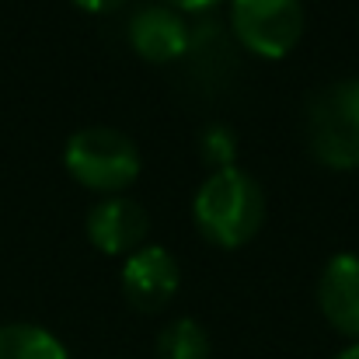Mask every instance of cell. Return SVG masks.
I'll list each match as a JSON object with an SVG mask.
<instances>
[{
	"instance_id": "6da1fadb",
	"label": "cell",
	"mask_w": 359,
	"mask_h": 359,
	"mask_svg": "<svg viewBox=\"0 0 359 359\" xmlns=\"http://www.w3.org/2000/svg\"><path fill=\"white\" fill-rule=\"evenodd\" d=\"M265 213H269V203H265L262 185L241 168L210 171L192 199L196 231L224 251L244 248L258 238Z\"/></svg>"
},
{
	"instance_id": "7a4b0ae2",
	"label": "cell",
	"mask_w": 359,
	"mask_h": 359,
	"mask_svg": "<svg viewBox=\"0 0 359 359\" xmlns=\"http://www.w3.org/2000/svg\"><path fill=\"white\" fill-rule=\"evenodd\" d=\"M63 168L67 175L88 189L105 196H122L140 178V147L133 136H126L116 126H84L70 133L63 147Z\"/></svg>"
},
{
	"instance_id": "3957f363",
	"label": "cell",
	"mask_w": 359,
	"mask_h": 359,
	"mask_svg": "<svg viewBox=\"0 0 359 359\" xmlns=\"http://www.w3.org/2000/svg\"><path fill=\"white\" fill-rule=\"evenodd\" d=\"M307 140L321 164L339 171L359 168V77L335 81L311 98Z\"/></svg>"
},
{
	"instance_id": "277c9868",
	"label": "cell",
	"mask_w": 359,
	"mask_h": 359,
	"mask_svg": "<svg viewBox=\"0 0 359 359\" xmlns=\"http://www.w3.org/2000/svg\"><path fill=\"white\" fill-rule=\"evenodd\" d=\"M231 28L258 60H286L307 28L304 0H231Z\"/></svg>"
},
{
	"instance_id": "5b68a950",
	"label": "cell",
	"mask_w": 359,
	"mask_h": 359,
	"mask_svg": "<svg viewBox=\"0 0 359 359\" xmlns=\"http://www.w3.org/2000/svg\"><path fill=\"white\" fill-rule=\"evenodd\" d=\"M122 297L133 311L140 314H157L164 311L178 286H182V269H178V258L161 248V244H143L140 251L126 255L122 258Z\"/></svg>"
},
{
	"instance_id": "8992f818",
	"label": "cell",
	"mask_w": 359,
	"mask_h": 359,
	"mask_svg": "<svg viewBox=\"0 0 359 359\" xmlns=\"http://www.w3.org/2000/svg\"><path fill=\"white\" fill-rule=\"evenodd\" d=\"M126 39H129V49L143 63H154V67L182 60L192 46V32H189L185 14H178L175 7L157 4V0L133 11V18L126 25Z\"/></svg>"
},
{
	"instance_id": "52a82bcc",
	"label": "cell",
	"mask_w": 359,
	"mask_h": 359,
	"mask_svg": "<svg viewBox=\"0 0 359 359\" xmlns=\"http://www.w3.org/2000/svg\"><path fill=\"white\" fill-rule=\"evenodd\" d=\"M88 241L109 255V258H126L133 251H140L150 234V217L140 203H133L129 196H105L102 203L91 206L88 220H84Z\"/></svg>"
},
{
	"instance_id": "ba28073f",
	"label": "cell",
	"mask_w": 359,
	"mask_h": 359,
	"mask_svg": "<svg viewBox=\"0 0 359 359\" xmlns=\"http://www.w3.org/2000/svg\"><path fill=\"white\" fill-rule=\"evenodd\" d=\"M318 307L325 321L346 335L349 342H359V255L339 251L328 258V265L318 276Z\"/></svg>"
},
{
	"instance_id": "9c48e42d",
	"label": "cell",
	"mask_w": 359,
	"mask_h": 359,
	"mask_svg": "<svg viewBox=\"0 0 359 359\" xmlns=\"http://www.w3.org/2000/svg\"><path fill=\"white\" fill-rule=\"evenodd\" d=\"M0 359H70V353L49 328L0 325Z\"/></svg>"
},
{
	"instance_id": "30bf717a",
	"label": "cell",
	"mask_w": 359,
	"mask_h": 359,
	"mask_svg": "<svg viewBox=\"0 0 359 359\" xmlns=\"http://www.w3.org/2000/svg\"><path fill=\"white\" fill-rule=\"evenodd\" d=\"M157 359H210L213 356V342L210 332L196 321V318H175L161 328L157 346H154Z\"/></svg>"
},
{
	"instance_id": "8fae6325",
	"label": "cell",
	"mask_w": 359,
	"mask_h": 359,
	"mask_svg": "<svg viewBox=\"0 0 359 359\" xmlns=\"http://www.w3.org/2000/svg\"><path fill=\"white\" fill-rule=\"evenodd\" d=\"M203 157L213 171H224V168H234V157H238V143H234V133L227 126H210L203 133Z\"/></svg>"
},
{
	"instance_id": "7c38bea8",
	"label": "cell",
	"mask_w": 359,
	"mask_h": 359,
	"mask_svg": "<svg viewBox=\"0 0 359 359\" xmlns=\"http://www.w3.org/2000/svg\"><path fill=\"white\" fill-rule=\"evenodd\" d=\"M70 4H74L77 11H84V14H116L129 0H70Z\"/></svg>"
},
{
	"instance_id": "4fadbf2b",
	"label": "cell",
	"mask_w": 359,
	"mask_h": 359,
	"mask_svg": "<svg viewBox=\"0 0 359 359\" xmlns=\"http://www.w3.org/2000/svg\"><path fill=\"white\" fill-rule=\"evenodd\" d=\"M157 4H168V7H175L178 14H203V11L217 7L220 0H157Z\"/></svg>"
},
{
	"instance_id": "5bb4252c",
	"label": "cell",
	"mask_w": 359,
	"mask_h": 359,
	"mask_svg": "<svg viewBox=\"0 0 359 359\" xmlns=\"http://www.w3.org/2000/svg\"><path fill=\"white\" fill-rule=\"evenodd\" d=\"M335 359H359V342H349L346 349H339V353H335Z\"/></svg>"
}]
</instances>
